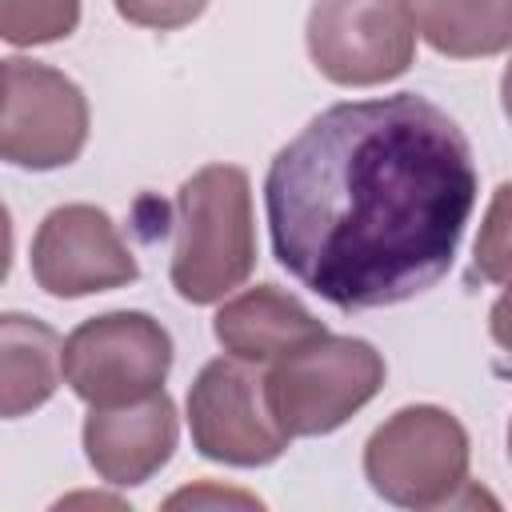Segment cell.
<instances>
[{
    "label": "cell",
    "instance_id": "6da1fadb",
    "mask_svg": "<svg viewBox=\"0 0 512 512\" xmlns=\"http://www.w3.org/2000/svg\"><path fill=\"white\" fill-rule=\"evenodd\" d=\"M460 124L416 92L344 100L268 164L276 264L344 312L404 304L448 276L476 208Z\"/></svg>",
    "mask_w": 512,
    "mask_h": 512
},
{
    "label": "cell",
    "instance_id": "7a4b0ae2",
    "mask_svg": "<svg viewBox=\"0 0 512 512\" xmlns=\"http://www.w3.org/2000/svg\"><path fill=\"white\" fill-rule=\"evenodd\" d=\"M256 268L252 184L236 164H204L176 192L172 288L188 304H216Z\"/></svg>",
    "mask_w": 512,
    "mask_h": 512
},
{
    "label": "cell",
    "instance_id": "3957f363",
    "mask_svg": "<svg viewBox=\"0 0 512 512\" xmlns=\"http://www.w3.org/2000/svg\"><path fill=\"white\" fill-rule=\"evenodd\" d=\"M384 388V356L360 336H316L272 360L264 396L288 436H324L348 424Z\"/></svg>",
    "mask_w": 512,
    "mask_h": 512
},
{
    "label": "cell",
    "instance_id": "277c9868",
    "mask_svg": "<svg viewBox=\"0 0 512 512\" xmlns=\"http://www.w3.org/2000/svg\"><path fill=\"white\" fill-rule=\"evenodd\" d=\"M468 432L436 404L392 412L364 444V476L376 496L400 508H440L468 488Z\"/></svg>",
    "mask_w": 512,
    "mask_h": 512
},
{
    "label": "cell",
    "instance_id": "5b68a950",
    "mask_svg": "<svg viewBox=\"0 0 512 512\" xmlns=\"http://www.w3.org/2000/svg\"><path fill=\"white\" fill-rule=\"evenodd\" d=\"M172 368V336L148 312H104L68 332L60 344L64 384L88 404H128L164 388Z\"/></svg>",
    "mask_w": 512,
    "mask_h": 512
},
{
    "label": "cell",
    "instance_id": "8992f818",
    "mask_svg": "<svg viewBox=\"0 0 512 512\" xmlns=\"http://www.w3.org/2000/svg\"><path fill=\"white\" fill-rule=\"evenodd\" d=\"M308 56L340 88H372L404 76L416 56L408 0H316L308 12Z\"/></svg>",
    "mask_w": 512,
    "mask_h": 512
},
{
    "label": "cell",
    "instance_id": "52a82bcc",
    "mask_svg": "<svg viewBox=\"0 0 512 512\" xmlns=\"http://www.w3.org/2000/svg\"><path fill=\"white\" fill-rule=\"evenodd\" d=\"M88 144V96L52 64L4 60L0 160L32 172L72 164Z\"/></svg>",
    "mask_w": 512,
    "mask_h": 512
},
{
    "label": "cell",
    "instance_id": "ba28073f",
    "mask_svg": "<svg viewBox=\"0 0 512 512\" xmlns=\"http://www.w3.org/2000/svg\"><path fill=\"white\" fill-rule=\"evenodd\" d=\"M188 432L204 460L232 468H264L288 452V432L276 424L264 376L236 356L208 360L188 388Z\"/></svg>",
    "mask_w": 512,
    "mask_h": 512
},
{
    "label": "cell",
    "instance_id": "9c48e42d",
    "mask_svg": "<svg viewBox=\"0 0 512 512\" xmlns=\"http://www.w3.org/2000/svg\"><path fill=\"white\" fill-rule=\"evenodd\" d=\"M32 276L48 296L76 300L132 284L140 264L104 208L60 204L32 236Z\"/></svg>",
    "mask_w": 512,
    "mask_h": 512
},
{
    "label": "cell",
    "instance_id": "30bf717a",
    "mask_svg": "<svg viewBox=\"0 0 512 512\" xmlns=\"http://www.w3.org/2000/svg\"><path fill=\"white\" fill-rule=\"evenodd\" d=\"M180 420L172 396L160 388L128 404L92 408L84 420V456L104 484L136 488L152 480L176 452Z\"/></svg>",
    "mask_w": 512,
    "mask_h": 512
},
{
    "label": "cell",
    "instance_id": "8fae6325",
    "mask_svg": "<svg viewBox=\"0 0 512 512\" xmlns=\"http://www.w3.org/2000/svg\"><path fill=\"white\" fill-rule=\"evenodd\" d=\"M212 332L228 356L248 364H272L292 348L324 336L328 328L292 292L276 284H256L220 304Z\"/></svg>",
    "mask_w": 512,
    "mask_h": 512
},
{
    "label": "cell",
    "instance_id": "7c38bea8",
    "mask_svg": "<svg viewBox=\"0 0 512 512\" xmlns=\"http://www.w3.org/2000/svg\"><path fill=\"white\" fill-rule=\"evenodd\" d=\"M60 388V336L28 312H0V420L44 408Z\"/></svg>",
    "mask_w": 512,
    "mask_h": 512
},
{
    "label": "cell",
    "instance_id": "4fadbf2b",
    "mask_svg": "<svg viewBox=\"0 0 512 512\" xmlns=\"http://www.w3.org/2000/svg\"><path fill=\"white\" fill-rule=\"evenodd\" d=\"M420 36L452 60L500 56L512 40V0H408Z\"/></svg>",
    "mask_w": 512,
    "mask_h": 512
},
{
    "label": "cell",
    "instance_id": "5bb4252c",
    "mask_svg": "<svg viewBox=\"0 0 512 512\" xmlns=\"http://www.w3.org/2000/svg\"><path fill=\"white\" fill-rule=\"evenodd\" d=\"M80 24V0H0V40L16 48L68 40Z\"/></svg>",
    "mask_w": 512,
    "mask_h": 512
},
{
    "label": "cell",
    "instance_id": "9a60e30c",
    "mask_svg": "<svg viewBox=\"0 0 512 512\" xmlns=\"http://www.w3.org/2000/svg\"><path fill=\"white\" fill-rule=\"evenodd\" d=\"M116 12L136 24V28H156V32H172V28H184L192 24L208 0H112Z\"/></svg>",
    "mask_w": 512,
    "mask_h": 512
},
{
    "label": "cell",
    "instance_id": "2e32d148",
    "mask_svg": "<svg viewBox=\"0 0 512 512\" xmlns=\"http://www.w3.org/2000/svg\"><path fill=\"white\" fill-rule=\"evenodd\" d=\"M504 184L496 188L492 212H488V240H476V268H484L496 284L504 280Z\"/></svg>",
    "mask_w": 512,
    "mask_h": 512
},
{
    "label": "cell",
    "instance_id": "e0dca14e",
    "mask_svg": "<svg viewBox=\"0 0 512 512\" xmlns=\"http://www.w3.org/2000/svg\"><path fill=\"white\" fill-rule=\"evenodd\" d=\"M200 500H236V504H260V500H252V496H244V492H220V488H204V492H192V488H184V492H176L168 504L176 508V504H200Z\"/></svg>",
    "mask_w": 512,
    "mask_h": 512
},
{
    "label": "cell",
    "instance_id": "ac0fdd59",
    "mask_svg": "<svg viewBox=\"0 0 512 512\" xmlns=\"http://www.w3.org/2000/svg\"><path fill=\"white\" fill-rule=\"evenodd\" d=\"M8 268H12V216L0 200V284L8 280Z\"/></svg>",
    "mask_w": 512,
    "mask_h": 512
},
{
    "label": "cell",
    "instance_id": "d6986e66",
    "mask_svg": "<svg viewBox=\"0 0 512 512\" xmlns=\"http://www.w3.org/2000/svg\"><path fill=\"white\" fill-rule=\"evenodd\" d=\"M0 96H4V60H0Z\"/></svg>",
    "mask_w": 512,
    "mask_h": 512
}]
</instances>
